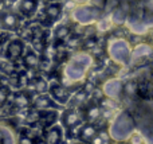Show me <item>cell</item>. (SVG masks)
Returning a JSON list of instances; mask_svg holds the SVG:
<instances>
[{
	"mask_svg": "<svg viewBox=\"0 0 153 144\" xmlns=\"http://www.w3.org/2000/svg\"><path fill=\"white\" fill-rule=\"evenodd\" d=\"M74 100H75V102L76 104H82V102L86 100V93L85 92H79L78 94H75V97H74Z\"/></svg>",
	"mask_w": 153,
	"mask_h": 144,
	"instance_id": "cell-29",
	"label": "cell"
},
{
	"mask_svg": "<svg viewBox=\"0 0 153 144\" xmlns=\"http://www.w3.org/2000/svg\"><path fill=\"white\" fill-rule=\"evenodd\" d=\"M61 13H62L61 3H51V4H48L47 8H46V15H47L51 20H55L56 18H59Z\"/></svg>",
	"mask_w": 153,
	"mask_h": 144,
	"instance_id": "cell-18",
	"label": "cell"
},
{
	"mask_svg": "<svg viewBox=\"0 0 153 144\" xmlns=\"http://www.w3.org/2000/svg\"><path fill=\"white\" fill-rule=\"evenodd\" d=\"M133 15L138 16L146 26L153 27V0H144L133 8Z\"/></svg>",
	"mask_w": 153,
	"mask_h": 144,
	"instance_id": "cell-5",
	"label": "cell"
},
{
	"mask_svg": "<svg viewBox=\"0 0 153 144\" xmlns=\"http://www.w3.org/2000/svg\"><path fill=\"white\" fill-rule=\"evenodd\" d=\"M62 124H63L66 128H74L76 124H79L82 121V116L79 112H76L75 109L70 108V109H66L62 112Z\"/></svg>",
	"mask_w": 153,
	"mask_h": 144,
	"instance_id": "cell-8",
	"label": "cell"
},
{
	"mask_svg": "<svg viewBox=\"0 0 153 144\" xmlns=\"http://www.w3.org/2000/svg\"><path fill=\"white\" fill-rule=\"evenodd\" d=\"M36 5H38V0H23L20 4V10L26 15H31V13L35 12Z\"/></svg>",
	"mask_w": 153,
	"mask_h": 144,
	"instance_id": "cell-20",
	"label": "cell"
},
{
	"mask_svg": "<svg viewBox=\"0 0 153 144\" xmlns=\"http://www.w3.org/2000/svg\"><path fill=\"white\" fill-rule=\"evenodd\" d=\"M93 65V58L87 53H79L74 55L65 67V77L70 82H79L85 78V73Z\"/></svg>",
	"mask_w": 153,
	"mask_h": 144,
	"instance_id": "cell-1",
	"label": "cell"
},
{
	"mask_svg": "<svg viewBox=\"0 0 153 144\" xmlns=\"http://www.w3.org/2000/svg\"><path fill=\"white\" fill-rule=\"evenodd\" d=\"M23 48H24V45L20 39L11 40L7 45V48H5L7 58L10 59V61H16V59H19L23 55Z\"/></svg>",
	"mask_w": 153,
	"mask_h": 144,
	"instance_id": "cell-9",
	"label": "cell"
},
{
	"mask_svg": "<svg viewBox=\"0 0 153 144\" xmlns=\"http://www.w3.org/2000/svg\"><path fill=\"white\" fill-rule=\"evenodd\" d=\"M50 94L54 98V101H56L58 104H66L70 98L69 90L65 86L58 85V84H53L50 86Z\"/></svg>",
	"mask_w": 153,
	"mask_h": 144,
	"instance_id": "cell-10",
	"label": "cell"
},
{
	"mask_svg": "<svg viewBox=\"0 0 153 144\" xmlns=\"http://www.w3.org/2000/svg\"><path fill=\"white\" fill-rule=\"evenodd\" d=\"M102 92L106 97H109L110 100H118L120 96L122 93V84L120 82V80L117 78H111V80L106 81L103 84Z\"/></svg>",
	"mask_w": 153,
	"mask_h": 144,
	"instance_id": "cell-6",
	"label": "cell"
},
{
	"mask_svg": "<svg viewBox=\"0 0 153 144\" xmlns=\"http://www.w3.org/2000/svg\"><path fill=\"white\" fill-rule=\"evenodd\" d=\"M69 28L67 27H65V26H59L58 28H56V31H55V38L58 40H63V39H66L67 38V35H69Z\"/></svg>",
	"mask_w": 153,
	"mask_h": 144,
	"instance_id": "cell-23",
	"label": "cell"
},
{
	"mask_svg": "<svg viewBox=\"0 0 153 144\" xmlns=\"http://www.w3.org/2000/svg\"><path fill=\"white\" fill-rule=\"evenodd\" d=\"M62 140V129L61 127L58 125H51L50 129L47 131V134H46V143H61Z\"/></svg>",
	"mask_w": 153,
	"mask_h": 144,
	"instance_id": "cell-14",
	"label": "cell"
},
{
	"mask_svg": "<svg viewBox=\"0 0 153 144\" xmlns=\"http://www.w3.org/2000/svg\"><path fill=\"white\" fill-rule=\"evenodd\" d=\"M128 15H129L128 13V8H124V5H120V7H117L111 12L110 19L113 22V24H122V23H125Z\"/></svg>",
	"mask_w": 153,
	"mask_h": 144,
	"instance_id": "cell-13",
	"label": "cell"
},
{
	"mask_svg": "<svg viewBox=\"0 0 153 144\" xmlns=\"http://www.w3.org/2000/svg\"><path fill=\"white\" fill-rule=\"evenodd\" d=\"M58 104L54 102V98L46 94H40L36 100H35V109L38 110H46V109H56Z\"/></svg>",
	"mask_w": 153,
	"mask_h": 144,
	"instance_id": "cell-11",
	"label": "cell"
},
{
	"mask_svg": "<svg viewBox=\"0 0 153 144\" xmlns=\"http://www.w3.org/2000/svg\"><path fill=\"white\" fill-rule=\"evenodd\" d=\"M153 53L152 47L149 45H145V43H141V45L136 46L134 51H132V57L133 58H137V57H145V55H151Z\"/></svg>",
	"mask_w": 153,
	"mask_h": 144,
	"instance_id": "cell-19",
	"label": "cell"
},
{
	"mask_svg": "<svg viewBox=\"0 0 153 144\" xmlns=\"http://www.w3.org/2000/svg\"><path fill=\"white\" fill-rule=\"evenodd\" d=\"M47 86H48V84L45 80H38L36 84H35V90H38L39 93H45L47 90Z\"/></svg>",
	"mask_w": 153,
	"mask_h": 144,
	"instance_id": "cell-26",
	"label": "cell"
},
{
	"mask_svg": "<svg viewBox=\"0 0 153 144\" xmlns=\"http://www.w3.org/2000/svg\"><path fill=\"white\" fill-rule=\"evenodd\" d=\"M111 24H113V22H111V19H109V18L98 19V22H97V30L100 32H108L109 30L111 28Z\"/></svg>",
	"mask_w": 153,
	"mask_h": 144,
	"instance_id": "cell-22",
	"label": "cell"
},
{
	"mask_svg": "<svg viewBox=\"0 0 153 144\" xmlns=\"http://www.w3.org/2000/svg\"><path fill=\"white\" fill-rule=\"evenodd\" d=\"M8 98V89L4 86H0V105L4 104Z\"/></svg>",
	"mask_w": 153,
	"mask_h": 144,
	"instance_id": "cell-27",
	"label": "cell"
},
{
	"mask_svg": "<svg viewBox=\"0 0 153 144\" xmlns=\"http://www.w3.org/2000/svg\"><path fill=\"white\" fill-rule=\"evenodd\" d=\"M19 24V19L15 13L5 12L0 16V26H4L7 28H15Z\"/></svg>",
	"mask_w": 153,
	"mask_h": 144,
	"instance_id": "cell-15",
	"label": "cell"
},
{
	"mask_svg": "<svg viewBox=\"0 0 153 144\" xmlns=\"http://www.w3.org/2000/svg\"><path fill=\"white\" fill-rule=\"evenodd\" d=\"M16 137L15 134L12 132V129L10 127L0 124V143H15Z\"/></svg>",
	"mask_w": 153,
	"mask_h": 144,
	"instance_id": "cell-17",
	"label": "cell"
},
{
	"mask_svg": "<svg viewBox=\"0 0 153 144\" xmlns=\"http://www.w3.org/2000/svg\"><path fill=\"white\" fill-rule=\"evenodd\" d=\"M110 137L116 142H125L129 140L130 136L134 134V124L132 117L126 112H121L113 119L110 123Z\"/></svg>",
	"mask_w": 153,
	"mask_h": 144,
	"instance_id": "cell-2",
	"label": "cell"
},
{
	"mask_svg": "<svg viewBox=\"0 0 153 144\" xmlns=\"http://www.w3.org/2000/svg\"><path fill=\"white\" fill-rule=\"evenodd\" d=\"M101 16V10L93 5H78L71 11V18L79 24H93L98 22Z\"/></svg>",
	"mask_w": 153,
	"mask_h": 144,
	"instance_id": "cell-4",
	"label": "cell"
},
{
	"mask_svg": "<svg viewBox=\"0 0 153 144\" xmlns=\"http://www.w3.org/2000/svg\"><path fill=\"white\" fill-rule=\"evenodd\" d=\"M75 1H78V3H85L86 0H75Z\"/></svg>",
	"mask_w": 153,
	"mask_h": 144,
	"instance_id": "cell-30",
	"label": "cell"
},
{
	"mask_svg": "<svg viewBox=\"0 0 153 144\" xmlns=\"http://www.w3.org/2000/svg\"><path fill=\"white\" fill-rule=\"evenodd\" d=\"M95 135H97V128L93 124H86V125H83L81 128L79 139L83 140V142H91Z\"/></svg>",
	"mask_w": 153,
	"mask_h": 144,
	"instance_id": "cell-16",
	"label": "cell"
},
{
	"mask_svg": "<svg viewBox=\"0 0 153 144\" xmlns=\"http://www.w3.org/2000/svg\"><path fill=\"white\" fill-rule=\"evenodd\" d=\"M125 90H126L128 93L137 94V84L136 82H129L126 86H125Z\"/></svg>",
	"mask_w": 153,
	"mask_h": 144,
	"instance_id": "cell-28",
	"label": "cell"
},
{
	"mask_svg": "<svg viewBox=\"0 0 153 144\" xmlns=\"http://www.w3.org/2000/svg\"><path fill=\"white\" fill-rule=\"evenodd\" d=\"M109 55L116 63L121 66H126L132 59V48L129 46V42L125 39H116L109 43Z\"/></svg>",
	"mask_w": 153,
	"mask_h": 144,
	"instance_id": "cell-3",
	"label": "cell"
},
{
	"mask_svg": "<svg viewBox=\"0 0 153 144\" xmlns=\"http://www.w3.org/2000/svg\"><path fill=\"white\" fill-rule=\"evenodd\" d=\"M58 119V112L55 109H46V110H40V117L39 121L42 123L43 128H48V127L54 125Z\"/></svg>",
	"mask_w": 153,
	"mask_h": 144,
	"instance_id": "cell-12",
	"label": "cell"
},
{
	"mask_svg": "<svg viewBox=\"0 0 153 144\" xmlns=\"http://www.w3.org/2000/svg\"><path fill=\"white\" fill-rule=\"evenodd\" d=\"M15 104L18 108H26L27 105L30 104L28 98H27V96H24V94H20V96H18L15 98Z\"/></svg>",
	"mask_w": 153,
	"mask_h": 144,
	"instance_id": "cell-25",
	"label": "cell"
},
{
	"mask_svg": "<svg viewBox=\"0 0 153 144\" xmlns=\"http://www.w3.org/2000/svg\"><path fill=\"white\" fill-rule=\"evenodd\" d=\"M125 24H126V27L130 30V32L137 34V35H145L149 30V27L146 26L138 16L133 15V13L128 15L126 20H125Z\"/></svg>",
	"mask_w": 153,
	"mask_h": 144,
	"instance_id": "cell-7",
	"label": "cell"
},
{
	"mask_svg": "<svg viewBox=\"0 0 153 144\" xmlns=\"http://www.w3.org/2000/svg\"><path fill=\"white\" fill-rule=\"evenodd\" d=\"M98 116H100V109H98L97 107H91L87 109V113H86V117L87 120L90 121H94L98 119Z\"/></svg>",
	"mask_w": 153,
	"mask_h": 144,
	"instance_id": "cell-24",
	"label": "cell"
},
{
	"mask_svg": "<svg viewBox=\"0 0 153 144\" xmlns=\"http://www.w3.org/2000/svg\"><path fill=\"white\" fill-rule=\"evenodd\" d=\"M24 62H26L27 66L30 67H35L38 63H39V58H38V54L32 50H28L26 54H24Z\"/></svg>",
	"mask_w": 153,
	"mask_h": 144,
	"instance_id": "cell-21",
	"label": "cell"
}]
</instances>
